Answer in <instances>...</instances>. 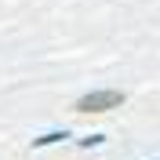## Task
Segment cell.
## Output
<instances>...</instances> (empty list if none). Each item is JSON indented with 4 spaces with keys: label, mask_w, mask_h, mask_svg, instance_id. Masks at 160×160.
I'll return each instance as SVG.
<instances>
[{
    "label": "cell",
    "mask_w": 160,
    "mask_h": 160,
    "mask_svg": "<svg viewBox=\"0 0 160 160\" xmlns=\"http://www.w3.org/2000/svg\"><path fill=\"white\" fill-rule=\"evenodd\" d=\"M117 106H124V91L106 88V91H91V95H80L73 109H77V113H106V109H117Z\"/></svg>",
    "instance_id": "6da1fadb"
},
{
    "label": "cell",
    "mask_w": 160,
    "mask_h": 160,
    "mask_svg": "<svg viewBox=\"0 0 160 160\" xmlns=\"http://www.w3.org/2000/svg\"><path fill=\"white\" fill-rule=\"evenodd\" d=\"M62 138H69V135H66V131H48V135L33 138V146H55V142H62Z\"/></svg>",
    "instance_id": "7a4b0ae2"
}]
</instances>
